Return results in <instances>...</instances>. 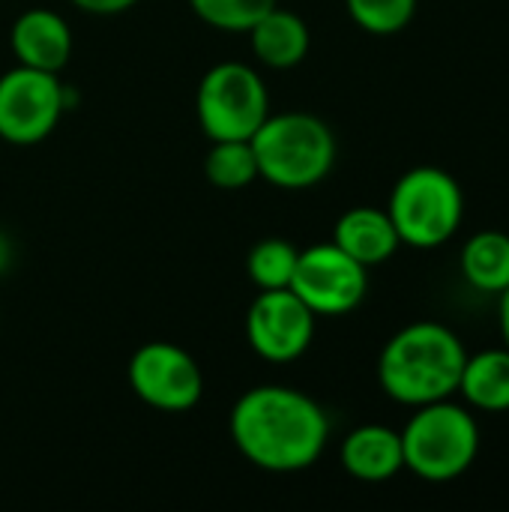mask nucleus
<instances>
[{"label":"nucleus","instance_id":"obj_8","mask_svg":"<svg viewBox=\"0 0 509 512\" xmlns=\"http://www.w3.org/2000/svg\"><path fill=\"white\" fill-rule=\"evenodd\" d=\"M291 291L315 315H348L369 291V267L342 252L333 240L300 249Z\"/></svg>","mask_w":509,"mask_h":512},{"label":"nucleus","instance_id":"obj_21","mask_svg":"<svg viewBox=\"0 0 509 512\" xmlns=\"http://www.w3.org/2000/svg\"><path fill=\"white\" fill-rule=\"evenodd\" d=\"M69 3L87 15H120V12L132 9L138 0H69Z\"/></svg>","mask_w":509,"mask_h":512},{"label":"nucleus","instance_id":"obj_5","mask_svg":"<svg viewBox=\"0 0 509 512\" xmlns=\"http://www.w3.org/2000/svg\"><path fill=\"white\" fill-rule=\"evenodd\" d=\"M387 213L402 246L438 249L459 231L465 216V195L450 171L420 165L396 180Z\"/></svg>","mask_w":509,"mask_h":512},{"label":"nucleus","instance_id":"obj_3","mask_svg":"<svg viewBox=\"0 0 509 512\" xmlns=\"http://www.w3.org/2000/svg\"><path fill=\"white\" fill-rule=\"evenodd\" d=\"M261 180L279 189H312L336 165V135L333 129L306 111L267 114L258 132L249 138Z\"/></svg>","mask_w":509,"mask_h":512},{"label":"nucleus","instance_id":"obj_17","mask_svg":"<svg viewBox=\"0 0 509 512\" xmlns=\"http://www.w3.org/2000/svg\"><path fill=\"white\" fill-rule=\"evenodd\" d=\"M204 174L213 186L219 189H246L261 177L258 159L252 150L249 138H228V141H213L207 159H204Z\"/></svg>","mask_w":509,"mask_h":512},{"label":"nucleus","instance_id":"obj_7","mask_svg":"<svg viewBox=\"0 0 509 512\" xmlns=\"http://www.w3.org/2000/svg\"><path fill=\"white\" fill-rule=\"evenodd\" d=\"M69 108V90L57 72L15 66L0 75V138L18 147L45 141L63 111Z\"/></svg>","mask_w":509,"mask_h":512},{"label":"nucleus","instance_id":"obj_6","mask_svg":"<svg viewBox=\"0 0 509 512\" xmlns=\"http://www.w3.org/2000/svg\"><path fill=\"white\" fill-rule=\"evenodd\" d=\"M195 114L210 141L252 138L270 114L267 84L246 63H216L195 90Z\"/></svg>","mask_w":509,"mask_h":512},{"label":"nucleus","instance_id":"obj_16","mask_svg":"<svg viewBox=\"0 0 509 512\" xmlns=\"http://www.w3.org/2000/svg\"><path fill=\"white\" fill-rule=\"evenodd\" d=\"M459 270L471 288L501 297L509 288V234L477 231L459 255Z\"/></svg>","mask_w":509,"mask_h":512},{"label":"nucleus","instance_id":"obj_2","mask_svg":"<svg viewBox=\"0 0 509 512\" xmlns=\"http://www.w3.org/2000/svg\"><path fill=\"white\" fill-rule=\"evenodd\" d=\"M465 360L468 351L450 327L417 321L384 345L378 357V384L399 405H432L459 393Z\"/></svg>","mask_w":509,"mask_h":512},{"label":"nucleus","instance_id":"obj_14","mask_svg":"<svg viewBox=\"0 0 509 512\" xmlns=\"http://www.w3.org/2000/svg\"><path fill=\"white\" fill-rule=\"evenodd\" d=\"M255 57L270 69H291L306 60L312 36L306 21L282 6H273L264 18L249 27Z\"/></svg>","mask_w":509,"mask_h":512},{"label":"nucleus","instance_id":"obj_1","mask_svg":"<svg viewBox=\"0 0 509 512\" xmlns=\"http://www.w3.org/2000/svg\"><path fill=\"white\" fill-rule=\"evenodd\" d=\"M228 432L240 456L255 468L297 474L321 459L330 441V420L303 390L264 384L234 402Z\"/></svg>","mask_w":509,"mask_h":512},{"label":"nucleus","instance_id":"obj_23","mask_svg":"<svg viewBox=\"0 0 509 512\" xmlns=\"http://www.w3.org/2000/svg\"><path fill=\"white\" fill-rule=\"evenodd\" d=\"M9 261H12V243H9V237L0 231V273L9 270Z\"/></svg>","mask_w":509,"mask_h":512},{"label":"nucleus","instance_id":"obj_18","mask_svg":"<svg viewBox=\"0 0 509 512\" xmlns=\"http://www.w3.org/2000/svg\"><path fill=\"white\" fill-rule=\"evenodd\" d=\"M300 249L282 237H267L252 246L246 258V273L261 291H276V288H291V276L297 267Z\"/></svg>","mask_w":509,"mask_h":512},{"label":"nucleus","instance_id":"obj_9","mask_svg":"<svg viewBox=\"0 0 509 512\" xmlns=\"http://www.w3.org/2000/svg\"><path fill=\"white\" fill-rule=\"evenodd\" d=\"M132 393L165 414H183L204 396V375L198 360L171 342H147L129 360Z\"/></svg>","mask_w":509,"mask_h":512},{"label":"nucleus","instance_id":"obj_20","mask_svg":"<svg viewBox=\"0 0 509 512\" xmlns=\"http://www.w3.org/2000/svg\"><path fill=\"white\" fill-rule=\"evenodd\" d=\"M357 27L372 36H393L405 30L417 12V0H345Z\"/></svg>","mask_w":509,"mask_h":512},{"label":"nucleus","instance_id":"obj_12","mask_svg":"<svg viewBox=\"0 0 509 512\" xmlns=\"http://www.w3.org/2000/svg\"><path fill=\"white\" fill-rule=\"evenodd\" d=\"M342 468L360 483H387L405 471L402 435L387 426H360L345 435L339 450Z\"/></svg>","mask_w":509,"mask_h":512},{"label":"nucleus","instance_id":"obj_4","mask_svg":"<svg viewBox=\"0 0 509 512\" xmlns=\"http://www.w3.org/2000/svg\"><path fill=\"white\" fill-rule=\"evenodd\" d=\"M402 435L405 471L426 483H450L468 474L480 453V426L468 408L441 399L420 405Z\"/></svg>","mask_w":509,"mask_h":512},{"label":"nucleus","instance_id":"obj_19","mask_svg":"<svg viewBox=\"0 0 509 512\" xmlns=\"http://www.w3.org/2000/svg\"><path fill=\"white\" fill-rule=\"evenodd\" d=\"M273 6H279V0H189V9L204 24L225 33H249V27Z\"/></svg>","mask_w":509,"mask_h":512},{"label":"nucleus","instance_id":"obj_22","mask_svg":"<svg viewBox=\"0 0 509 512\" xmlns=\"http://www.w3.org/2000/svg\"><path fill=\"white\" fill-rule=\"evenodd\" d=\"M498 318H501V339H504V348H509V288L498 297Z\"/></svg>","mask_w":509,"mask_h":512},{"label":"nucleus","instance_id":"obj_13","mask_svg":"<svg viewBox=\"0 0 509 512\" xmlns=\"http://www.w3.org/2000/svg\"><path fill=\"white\" fill-rule=\"evenodd\" d=\"M333 243L342 252H348L354 261H360L363 267H378L390 261L402 246L390 213L378 207L345 210L333 228Z\"/></svg>","mask_w":509,"mask_h":512},{"label":"nucleus","instance_id":"obj_10","mask_svg":"<svg viewBox=\"0 0 509 512\" xmlns=\"http://www.w3.org/2000/svg\"><path fill=\"white\" fill-rule=\"evenodd\" d=\"M315 312L291 291H261L246 312V339L267 363L300 360L315 339Z\"/></svg>","mask_w":509,"mask_h":512},{"label":"nucleus","instance_id":"obj_15","mask_svg":"<svg viewBox=\"0 0 509 512\" xmlns=\"http://www.w3.org/2000/svg\"><path fill=\"white\" fill-rule=\"evenodd\" d=\"M459 393L477 411H509V348H489L471 354L459 378Z\"/></svg>","mask_w":509,"mask_h":512},{"label":"nucleus","instance_id":"obj_11","mask_svg":"<svg viewBox=\"0 0 509 512\" xmlns=\"http://www.w3.org/2000/svg\"><path fill=\"white\" fill-rule=\"evenodd\" d=\"M9 45L21 66L60 72L72 57V30L63 15L36 6L15 18Z\"/></svg>","mask_w":509,"mask_h":512}]
</instances>
